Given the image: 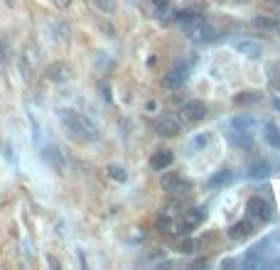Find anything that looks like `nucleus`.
Here are the masks:
<instances>
[{
  "label": "nucleus",
  "instance_id": "8",
  "mask_svg": "<svg viewBox=\"0 0 280 270\" xmlns=\"http://www.w3.org/2000/svg\"><path fill=\"white\" fill-rule=\"evenodd\" d=\"M187 77H189V69H187L185 64H177L170 74H165L162 86H165V89H180V86L187 81Z\"/></svg>",
  "mask_w": 280,
  "mask_h": 270
},
{
  "label": "nucleus",
  "instance_id": "24",
  "mask_svg": "<svg viewBox=\"0 0 280 270\" xmlns=\"http://www.w3.org/2000/svg\"><path fill=\"white\" fill-rule=\"evenodd\" d=\"M157 226L170 231V229H172V219H170V216H160V219H157Z\"/></svg>",
  "mask_w": 280,
  "mask_h": 270
},
{
  "label": "nucleus",
  "instance_id": "20",
  "mask_svg": "<svg viewBox=\"0 0 280 270\" xmlns=\"http://www.w3.org/2000/svg\"><path fill=\"white\" fill-rule=\"evenodd\" d=\"M197 248H199V243H197V241H192V238H185V241H180V243H177V251H180V253H194Z\"/></svg>",
  "mask_w": 280,
  "mask_h": 270
},
{
  "label": "nucleus",
  "instance_id": "6",
  "mask_svg": "<svg viewBox=\"0 0 280 270\" xmlns=\"http://www.w3.org/2000/svg\"><path fill=\"white\" fill-rule=\"evenodd\" d=\"M155 133L157 135H165V138H175V135L182 133V125L180 120L172 116H160L155 120Z\"/></svg>",
  "mask_w": 280,
  "mask_h": 270
},
{
  "label": "nucleus",
  "instance_id": "28",
  "mask_svg": "<svg viewBox=\"0 0 280 270\" xmlns=\"http://www.w3.org/2000/svg\"><path fill=\"white\" fill-rule=\"evenodd\" d=\"M206 143H209V138H206V135H199V138L194 140V145H206Z\"/></svg>",
  "mask_w": 280,
  "mask_h": 270
},
{
  "label": "nucleus",
  "instance_id": "13",
  "mask_svg": "<svg viewBox=\"0 0 280 270\" xmlns=\"http://www.w3.org/2000/svg\"><path fill=\"white\" fill-rule=\"evenodd\" d=\"M253 233V224L251 221H239V224H234L231 229H229V236L234 238V241H243V238H248Z\"/></svg>",
  "mask_w": 280,
  "mask_h": 270
},
{
  "label": "nucleus",
  "instance_id": "29",
  "mask_svg": "<svg viewBox=\"0 0 280 270\" xmlns=\"http://www.w3.org/2000/svg\"><path fill=\"white\" fill-rule=\"evenodd\" d=\"M268 3H280V0H268Z\"/></svg>",
  "mask_w": 280,
  "mask_h": 270
},
{
  "label": "nucleus",
  "instance_id": "7",
  "mask_svg": "<svg viewBox=\"0 0 280 270\" xmlns=\"http://www.w3.org/2000/svg\"><path fill=\"white\" fill-rule=\"evenodd\" d=\"M182 116H185V120H189V123H199V120H204L206 103L204 101H187L185 106H182Z\"/></svg>",
  "mask_w": 280,
  "mask_h": 270
},
{
  "label": "nucleus",
  "instance_id": "3",
  "mask_svg": "<svg viewBox=\"0 0 280 270\" xmlns=\"http://www.w3.org/2000/svg\"><path fill=\"white\" fill-rule=\"evenodd\" d=\"M246 209H248V214H251L253 219H258L263 224L273 221V207H270L265 199H261V196H251L248 204H246Z\"/></svg>",
  "mask_w": 280,
  "mask_h": 270
},
{
  "label": "nucleus",
  "instance_id": "5",
  "mask_svg": "<svg viewBox=\"0 0 280 270\" xmlns=\"http://www.w3.org/2000/svg\"><path fill=\"white\" fill-rule=\"evenodd\" d=\"M160 184H162V189L167 194H185L187 189H189V182L177 172H165V177H162Z\"/></svg>",
  "mask_w": 280,
  "mask_h": 270
},
{
  "label": "nucleus",
  "instance_id": "18",
  "mask_svg": "<svg viewBox=\"0 0 280 270\" xmlns=\"http://www.w3.org/2000/svg\"><path fill=\"white\" fill-rule=\"evenodd\" d=\"M253 128V120L248 116H236L234 118V130H243V133H251Z\"/></svg>",
  "mask_w": 280,
  "mask_h": 270
},
{
  "label": "nucleus",
  "instance_id": "27",
  "mask_svg": "<svg viewBox=\"0 0 280 270\" xmlns=\"http://www.w3.org/2000/svg\"><path fill=\"white\" fill-rule=\"evenodd\" d=\"M5 54H8V49H5V42L0 39V61H5Z\"/></svg>",
  "mask_w": 280,
  "mask_h": 270
},
{
  "label": "nucleus",
  "instance_id": "17",
  "mask_svg": "<svg viewBox=\"0 0 280 270\" xmlns=\"http://www.w3.org/2000/svg\"><path fill=\"white\" fill-rule=\"evenodd\" d=\"M268 172H270L268 162H253V165L248 167V174H251L253 179H263V177H268Z\"/></svg>",
  "mask_w": 280,
  "mask_h": 270
},
{
  "label": "nucleus",
  "instance_id": "4",
  "mask_svg": "<svg viewBox=\"0 0 280 270\" xmlns=\"http://www.w3.org/2000/svg\"><path fill=\"white\" fill-rule=\"evenodd\" d=\"M206 216V209H189V212H185V216H182V221H180V226H177V233H182V236H187V233L192 231V229H197L202 221H204Z\"/></svg>",
  "mask_w": 280,
  "mask_h": 270
},
{
  "label": "nucleus",
  "instance_id": "25",
  "mask_svg": "<svg viewBox=\"0 0 280 270\" xmlns=\"http://www.w3.org/2000/svg\"><path fill=\"white\" fill-rule=\"evenodd\" d=\"M251 101H258L256 94H248V96H239L236 98V103H251Z\"/></svg>",
  "mask_w": 280,
  "mask_h": 270
},
{
  "label": "nucleus",
  "instance_id": "14",
  "mask_svg": "<svg viewBox=\"0 0 280 270\" xmlns=\"http://www.w3.org/2000/svg\"><path fill=\"white\" fill-rule=\"evenodd\" d=\"M236 49H239V52H243L246 57H251V59H258L263 54V47L258 44V42H251V39H243V42H239V44H236Z\"/></svg>",
  "mask_w": 280,
  "mask_h": 270
},
{
  "label": "nucleus",
  "instance_id": "21",
  "mask_svg": "<svg viewBox=\"0 0 280 270\" xmlns=\"http://www.w3.org/2000/svg\"><path fill=\"white\" fill-rule=\"evenodd\" d=\"M108 177L116 179V182H126V179H128L126 170H123V167H118V165H111V167H108Z\"/></svg>",
  "mask_w": 280,
  "mask_h": 270
},
{
  "label": "nucleus",
  "instance_id": "11",
  "mask_svg": "<svg viewBox=\"0 0 280 270\" xmlns=\"http://www.w3.org/2000/svg\"><path fill=\"white\" fill-rule=\"evenodd\" d=\"M172 160H175V155L170 153V150H157L150 157V167L152 170H167L170 165H172Z\"/></svg>",
  "mask_w": 280,
  "mask_h": 270
},
{
  "label": "nucleus",
  "instance_id": "10",
  "mask_svg": "<svg viewBox=\"0 0 280 270\" xmlns=\"http://www.w3.org/2000/svg\"><path fill=\"white\" fill-rule=\"evenodd\" d=\"M18 66H20V74L25 81H32V74H35V52H32V47H27L18 59Z\"/></svg>",
  "mask_w": 280,
  "mask_h": 270
},
{
  "label": "nucleus",
  "instance_id": "26",
  "mask_svg": "<svg viewBox=\"0 0 280 270\" xmlns=\"http://www.w3.org/2000/svg\"><path fill=\"white\" fill-rule=\"evenodd\" d=\"M54 3H57V8H62V10H67L72 5V0H54Z\"/></svg>",
  "mask_w": 280,
  "mask_h": 270
},
{
  "label": "nucleus",
  "instance_id": "12",
  "mask_svg": "<svg viewBox=\"0 0 280 270\" xmlns=\"http://www.w3.org/2000/svg\"><path fill=\"white\" fill-rule=\"evenodd\" d=\"M42 155H44V160H47V162L54 167L57 172H62V170H64V157H62V150H59V148H54V145H47Z\"/></svg>",
  "mask_w": 280,
  "mask_h": 270
},
{
  "label": "nucleus",
  "instance_id": "22",
  "mask_svg": "<svg viewBox=\"0 0 280 270\" xmlns=\"http://www.w3.org/2000/svg\"><path fill=\"white\" fill-rule=\"evenodd\" d=\"M96 8L106 15H113L116 13V0H96Z\"/></svg>",
  "mask_w": 280,
  "mask_h": 270
},
{
  "label": "nucleus",
  "instance_id": "1",
  "mask_svg": "<svg viewBox=\"0 0 280 270\" xmlns=\"http://www.w3.org/2000/svg\"><path fill=\"white\" fill-rule=\"evenodd\" d=\"M57 118H59V123L64 125V130L72 135L74 140H81V143L98 140V128H96L84 113H79L74 108H59V111H57Z\"/></svg>",
  "mask_w": 280,
  "mask_h": 270
},
{
  "label": "nucleus",
  "instance_id": "9",
  "mask_svg": "<svg viewBox=\"0 0 280 270\" xmlns=\"http://www.w3.org/2000/svg\"><path fill=\"white\" fill-rule=\"evenodd\" d=\"M44 77H47V81L64 84V81H69V77H72V69H69L64 61H57V64H49V66L44 69Z\"/></svg>",
  "mask_w": 280,
  "mask_h": 270
},
{
  "label": "nucleus",
  "instance_id": "2",
  "mask_svg": "<svg viewBox=\"0 0 280 270\" xmlns=\"http://www.w3.org/2000/svg\"><path fill=\"white\" fill-rule=\"evenodd\" d=\"M175 22L182 27V32H187V35H199V30H202V25H204L202 15H197V13H192V10L175 13Z\"/></svg>",
  "mask_w": 280,
  "mask_h": 270
},
{
  "label": "nucleus",
  "instance_id": "19",
  "mask_svg": "<svg viewBox=\"0 0 280 270\" xmlns=\"http://www.w3.org/2000/svg\"><path fill=\"white\" fill-rule=\"evenodd\" d=\"M253 27L256 30H275L278 25H275V20L270 18H253Z\"/></svg>",
  "mask_w": 280,
  "mask_h": 270
},
{
  "label": "nucleus",
  "instance_id": "15",
  "mask_svg": "<svg viewBox=\"0 0 280 270\" xmlns=\"http://www.w3.org/2000/svg\"><path fill=\"white\" fill-rule=\"evenodd\" d=\"M231 177H234V174L229 172V170H221V172H216L209 182H206V187H209V189H219V187H224V184L231 182Z\"/></svg>",
  "mask_w": 280,
  "mask_h": 270
},
{
  "label": "nucleus",
  "instance_id": "16",
  "mask_svg": "<svg viewBox=\"0 0 280 270\" xmlns=\"http://www.w3.org/2000/svg\"><path fill=\"white\" fill-rule=\"evenodd\" d=\"M265 140L273 145V148H280V130H278V125L275 123H265Z\"/></svg>",
  "mask_w": 280,
  "mask_h": 270
},
{
  "label": "nucleus",
  "instance_id": "23",
  "mask_svg": "<svg viewBox=\"0 0 280 270\" xmlns=\"http://www.w3.org/2000/svg\"><path fill=\"white\" fill-rule=\"evenodd\" d=\"M152 8H155L157 15H165L170 10V0H152Z\"/></svg>",
  "mask_w": 280,
  "mask_h": 270
}]
</instances>
